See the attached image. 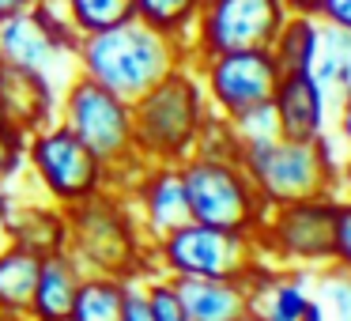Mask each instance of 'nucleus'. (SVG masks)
Instances as JSON below:
<instances>
[{"instance_id": "obj_25", "label": "nucleus", "mask_w": 351, "mask_h": 321, "mask_svg": "<svg viewBox=\"0 0 351 321\" xmlns=\"http://www.w3.org/2000/svg\"><path fill=\"white\" fill-rule=\"evenodd\" d=\"M200 16V0H132V19L147 23L152 31H162L170 38H185Z\"/></svg>"}, {"instance_id": "obj_8", "label": "nucleus", "mask_w": 351, "mask_h": 321, "mask_svg": "<svg viewBox=\"0 0 351 321\" xmlns=\"http://www.w3.org/2000/svg\"><path fill=\"white\" fill-rule=\"evenodd\" d=\"M76 27L69 23L61 0H34L27 12L0 23V61L46 76L64 91L76 76Z\"/></svg>"}, {"instance_id": "obj_29", "label": "nucleus", "mask_w": 351, "mask_h": 321, "mask_svg": "<svg viewBox=\"0 0 351 321\" xmlns=\"http://www.w3.org/2000/svg\"><path fill=\"white\" fill-rule=\"evenodd\" d=\"M332 261L351 272V197H336V215H332Z\"/></svg>"}, {"instance_id": "obj_22", "label": "nucleus", "mask_w": 351, "mask_h": 321, "mask_svg": "<svg viewBox=\"0 0 351 321\" xmlns=\"http://www.w3.org/2000/svg\"><path fill=\"white\" fill-rule=\"evenodd\" d=\"M125 280L106 272H84V283L76 291L69 321H121Z\"/></svg>"}, {"instance_id": "obj_32", "label": "nucleus", "mask_w": 351, "mask_h": 321, "mask_svg": "<svg viewBox=\"0 0 351 321\" xmlns=\"http://www.w3.org/2000/svg\"><path fill=\"white\" fill-rule=\"evenodd\" d=\"M317 19L328 27H340V31H351V0H321Z\"/></svg>"}, {"instance_id": "obj_11", "label": "nucleus", "mask_w": 351, "mask_h": 321, "mask_svg": "<svg viewBox=\"0 0 351 321\" xmlns=\"http://www.w3.org/2000/svg\"><path fill=\"white\" fill-rule=\"evenodd\" d=\"M336 200H298L268 208L257 230L261 257L280 268H321L332 261Z\"/></svg>"}, {"instance_id": "obj_4", "label": "nucleus", "mask_w": 351, "mask_h": 321, "mask_svg": "<svg viewBox=\"0 0 351 321\" xmlns=\"http://www.w3.org/2000/svg\"><path fill=\"white\" fill-rule=\"evenodd\" d=\"M57 121L110 170V182L117 193L144 167L132 144V106L106 87L72 76L57 99Z\"/></svg>"}, {"instance_id": "obj_28", "label": "nucleus", "mask_w": 351, "mask_h": 321, "mask_svg": "<svg viewBox=\"0 0 351 321\" xmlns=\"http://www.w3.org/2000/svg\"><path fill=\"white\" fill-rule=\"evenodd\" d=\"M27 167V132L0 121V189H12L19 170Z\"/></svg>"}, {"instance_id": "obj_24", "label": "nucleus", "mask_w": 351, "mask_h": 321, "mask_svg": "<svg viewBox=\"0 0 351 321\" xmlns=\"http://www.w3.org/2000/svg\"><path fill=\"white\" fill-rule=\"evenodd\" d=\"M310 302L325 321H351V272L336 261L310 268Z\"/></svg>"}, {"instance_id": "obj_31", "label": "nucleus", "mask_w": 351, "mask_h": 321, "mask_svg": "<svg viewBox=\"0 0 351 321\" xmlns=\"http://www.w3.org/2000/svg\"><path fill=\"white\" fill-rule=\"evenodd\" d=\"M336 140L343 147V167L351 170V91L336 99Z\"/></svg>"}, {"instance_id": "obj_1", "label": "nucleus", "mask_w": 351, "mask_h": 321, "mask_svg": "<svg viewBox=\"0 0 351 321\" xmlns=\"http://www.w3.org/2000/svg\"><path fill=\"white\" fill-rule=\"evenodd\" d=\"M185 64H193L189 42L152 31L140 19L80 34L76 42V76L114 91L129 106Z\"/></svg>"}, {"instance_id": "obj_15", "label": "nucleus", "mask_w": 351, "mask_h": 321, "mask_svg": "<svg viewBox=\"0 0 351 321\" xmlns=\"http://www.w3.org/2000/svg\"><path fill=\"white\" fill-rule=\"evenodd\" d=\"M250 318L257 321H302L310 306V268H280L261 261L245 280Z\"/></svg>"}, {"instance_id": "obj_38", "label": "nucleus", "mask_w": 351, "mask_h": 321, "mask_svg": "<svg viewBox=\"0 0 351 321\" xmlns=\"http://www.w3.org/2000/svg\"><path fill=\"white\" fill-rule=\"evenodd\" d=\"M0 72H4V61H0ZM0 121H4V117H0Z\"/></svg>"}, {"instance_id": "obj_36", "label": "nucleus", "mask_w": 351, "mask_h": 321, "mask_svg": "<svg viewBox=\"0 0 351 321\" xmlns=\"http://www.w3.org/2000/svg\"><path fill=\"white\" fill-rule=\"evenodd\" d=\"M302 321H325V318H321V310H317V306H306V313H302Z\"/></svg>"}, {"instance_id": "obj_5", "label": "nucleus", "mask_w": 351, "mask_h": 321, "mask_svg": "<svg viewBox=\"0 0 351 321\" xmlns=\"http://www.w3.org/2000/svg\"><path fill=\"white\" fill-rule=\"evenodd\" d=\"M208 102L193 64L178 69L159 87L132 102V144L144 163H182L204 129Z\"/></svg>"}, {"instance_id": "obj_3", "label": "nucleus", "mask_w": 351, "mask_h": 321, "mask_svg": "<svg viewBox=\"0 0 351 321\" xmlns=\"http://www.w3.org/2000/svg\"><path fill=\"white\" fill-rule=\"evenodd\" d=\"M69 215V253L84 265V272L106 276H140L147 265V238L132 215L125 193L102 189L80 204L64 208Z\"/></svg>"}, {"instance_id": "obj_16", "label": "nucleus", "mask_w": 351, "mask_h": 321, "mask_svg": "<svg viewBox=\"0 0 351 321\" xmlns=\"http://www.w3.org/2000/svg\"><path fill=\"white\" fill-rule=\"evenodd\" d=\"M57 99H61V91L46 76L4 64V72H0V117L16 125L19 132H34L53 121Z\"/></svg>"}, {"instance_id": "obj_9", "label": "nucleus", "mask_w": 351, "mask_h": 321, "mask_svg": "<svg viewBox=\"0 0 351 321\" xmlns=\"http://www.w3.org/2000/svg\"><path fill=\"white\" fill-rule=\"evenodd\" d=\"M27 170L49 197V204L57 208H72L102 189H114L110 170L57 117L42 129L27 132Z\"/></svg>"}, {"instance_id": "obj_37", "label": "nucleus", "mask_w": 351, "mask_h": 321, "mask_svg": "<svg viewBox=\"0 0 351 321\" xmlns=\"http://www.w3.org/2000/svg\"><path fill=\"white\" fill-rule=\"evenodd\" d=\"M242 321H257V318H250V313H245V318H242Z\"/></svg>"}, {"instance_id": "obj_14", "label": "nucleus", "mask_w": 351, "mask_h": 321, "mask_svg": "<svg viewBox=\"0 0 351 321\" xmlns=\"http://www.w3.org/2000/svg\"><path fill=\"white\" fill-rule=\"evenodd\" d=\"M272 117L287 140L328 136V95L310 72H283L272 95Z\"/></svg>"}, {"instance_id": "obj_12", "label": "nucleus", "mask_w": 351, "mask_h": 321, "mask_svg": "<svg viewBox=\"0 0 351 321\" xmlns=\"http://www.w3.org/2000/svg\"><path fill=\"white\" fill-rule=\"evenodd\" d=\"M283 19V0H204L189 31V54L200 61L234 49H268Z\"/></svg>"}, {"instance_id": "obj_39", "label": "nucleus", "mask_w": 351, "mask_h": 321, "mask_svg": "<svg viewBox=\"0 0 351 321\" xmlns=\"http://www.w3.org/2000/svg\"><path fill=\"white\" fill-rule=\"evenodd\" d=\"M0 321H8V318H4V313H0Z\"/></svg>"}, {"instance_id": "obj_20", "label": "nucleus", "mask_w": 351, "mask_h": 321, "mask_svg": "<svg viewBox=\"0 0 351 321\" xmlns=\"http://www.w3.org/2000/svg\"><path fill=\"white\" fill-rule=\"evenodd\" d=\"M38 265H42L38 253H31L27 246H16V242L0 253V313L8 321H27Z\"/></svg>"}, {"instance_id": "obj_34", "label": "nucleus", "mask_w": 351, "mask_h": 321, "mask_svg": "<svg viewBox=\"0 0 351 321\" xmlns=\"http://www.w3.org/2000/svg\"><path fill=\"white\" fill-rule=\"evenodd\" d=\"M283 8H287V16H317L321 0H283Z\"/></svg>"}, {"instance_id": "obj_35", "label": "nucleus", "mask_w": 351, "mask_h": 321, "mask_svg": "<svg viewBox=\"0 0 351 321\" xmlns=\"http://www.w3.org/2000/svg\"><path fill=\"white\" fill-rule=\"evenodd\" d=\"M34 0H0V23L4 19H12V16H19V12H27Z\"/></svg>"}, {"instance_id": "obj_33", "label": "nucleus", "mask_w": 351, "mask_h": 321, "mask_svg": "<svg viewBox=\"0 0 351 321\" xmlns=\"http://www.w3.org/2000/svg\"><path fill=\"white\" fill-rule=\"evenodd\" d=\"M12 208H16V197L8 189H0V253L12 246Z\"/></svg>"}, {"instance_id": "obj_13", "label": "nucleus", "mask_w": 351, "mask_h": 321, "mask_svg": "<svg viewBox=\"0 0 351 321\" xmlns=\"http://www.w3.org/2000/svg\"><path fill=\"white\" fill-rule=\"evenodd\" d=\"M121 193L136 215L140 230H144L147 246L159 242L162 235H170L182 223H189V204H185L178 163H144Z\"/></svg>"}, {"instance_id": "obj_6", "label": "nucleus", "mask_w": 351, "mask_h": 321, "mask_svg": "<svg viewBox=\"0 0 351 321\" xmlns=\"http://www.w3.org/2000/svg\"><path fill=\"white\" fill-rule=\"evenodd\" d=\"M178 174H182L189 219L257 238L261 223L268 215V204L261 200L253 178L245 174L242 159H219V155L193 152L178 163Z\"/></svg>"}, {"instance_id": "obj_7", "label": "nucleus", "mask_w": 351, "mask_h": 321, "mask_svg": "<svg viewBox=\"0 0 351 321\" xmlns=\"http://www.w3.org/2000/svg\"><path fill=\"white\" fill-rule=\"evenodd\" d=\"M261 246L253 235L223 230L208 223H182L159 242L147 246V265L159 268L170 280H250V272L261 265Z\"/></svg>"}, {"instance_id": "obj_30", "label": "nucleus", "mask_w": 351, "mask_h": 321, "mask_svg": "<svg viewBox=\"0 0 351 321\" xmlns=\"http://www.w3.org/2000/svg\"><path fill=\"white\" fill-rule=\"evenodd\" d=\"M121 321H152L147 310V295H144V272L125 280V302H121Z\"/></svg>"}, {"instance_id": "obj_10", "label": "nucleus", "mask_w": 351, "mask_h": 321, "mask_svg": "<svg viewBox=\"0 0 351 321\" xmlns=\"http://www.w3.org/2000/svg\"><path fill=\"white\" fill-rule=\"evenodd\" d=\"M193 72L200 80L208 110L227 121L268 106L283 76L268 49H234V54L200 57V61H193Z\"/></svg>"}, {"instance_id": "obj_23", "label": "nucleus", "mask_w": 351, "mask_h": 321, "mask_svg": "<svg viewBox=\"0 0 351 321\" xmlns=\"http://www.w3.org/2000/svg\"><path fill=\"white\" fill-rule=\"evenodd\" d=\"M317 31L321 19L317 16H287L283 27L276 31L268 54L276 57L280 72H310L313 49H317Z\"/></svg>"}, {"instance_id": "obj_21", "label": "nucleus", "mask_w": 351, "mask_h": 321, "mask_svg": "<svg viewBox=\"0 0 351 321\" xmlns=\"http://www.w3.org/2000/svg\"><path fill=\"white\" fill-rule=\"evenodd\" d=\"M310 76L321 84L328 102H336L340 95L351 91V31L321 23L317 49H313V61H310Z\"/></svg>"}, {"instance_id": "obj_19", "label": "nucleus", "mask_w": 351, "mask_h": 321, "mask_svg": "<svg viewBox=\"0 0 351 321\" xmlns=\"http://www.w3.org/2000/svg\"><path fill=\"white\" fill-rule=\"evenodd\" d=\"M12 242L27 246L38 257L69 250V215L57 204H19L12 208Z\"/></svg>"}, {"instance_id": "obj_26", "label": "nucleus", "mask_w": 351, "mask_h": 321, "mask_svg": "<svg viewBox=\"0 0 351 321\" xmlns=\"http://www.w3.org/2000/svg\"><path fill=\"white\" fill-rule=\"evenodd\" d=\"M61 4L69 23L76 27V34H91L132 19V0H61Z\"/></svg>"}, {"instance_id": "obj_18", "label": "nucleus", "mask_w": 351, "mask_h": 321, "mask_svg": "<svg viewBox=\"0 0 351 321\" xmlns=\"http://www.w3.org/2000/svg\"><path fill=\"white\" fill-rule=\"evenodd\" d=\"M189 321H242L250 313V287L245 280H174Z\"/></svg>"}, {"instance_id": "obj_27", "label": "nucleus", "mask_w": 351, "mask_h": 321, "mask_svg": "<svg viewBox=\"0 0 351 321\" xmlns=\"http://www.w3.org/2000/svg\"><path fill=\"white\" fill-rule=\"evenodd\" d=\"M144 295H147V310L152 321H189L182 298L174 291V280L162 272H144Z\"/></svg>"}, {"instance_id": "obj_2", "label": "nucleus", "mask_w": 351, "mask_h": 321, "mask_svg": "<svg viewBox=\"0 0 351 321\" xmlns=\"http://www.w3.org/2000/svg\"><path fill=\"white\" fill-rule=\"evenodd\" d=\"M242 167L253 178L268 208L298 204V200H336L343 178V155L328 136L287 140L276 136L265 144L242 147Z\"/></svg>"}, {"instance_id": "obj_17", "label": "nucleus", "mask_w": 351, "mask_h": 321, "mask_svg": "<svg viewBox=\"0 0 351 321\" xmlns=\"http://www.w3.org/2000/svg\"><path fill=\"white\" fill-rule=\"evenodd\" d=\"M80 283H84V265L69 250L42 257L27 321H69Z\"/></svg>"}]
</instances>
